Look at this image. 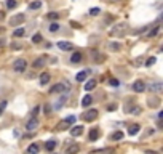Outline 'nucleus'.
<instances>
[{
  "label": "nucleus",
  "instance_id": "nucleus-25",
  "mask_svg": "<svg viewBox=\"0 0 163 154\" xmlns=\"http://www.w3.org/2000/svg\"><path fill=\"white\" fill-rule=\"evenodd\" d=\"M38 151H40V148H38L37 143H32V145H29V148H27V154H38Z\"/></svg>",
  "mask_w": 163,
  "mask_h": 154
},
{
  "label": "nucleus",
  "instance_id": "nucleus-7",
  "mask_svg": "<svg viewBox=\"0 0 163 154\" xmlns=\"http://www.w3.org/2000/svg\"><path fill=\"white\" fill-rule=\"evenodd\" d=\"M96 117H98V111L96 109H90V111H86V114L83 116V120L85 122H93Z\"/></svg>",
  "mask_w": 163,
  "mask_h": 154
},
{
  "label": "nucleus",
  "instance_id": "nucleus-45",
  "mask_svg": "<svg viewBox=\"0 0 163 154\" xmlns=\"http://www.w3.org/2000/svg\"><path fill=\"white\" fill-rule=\"evenodd\" d=\"M107 109H109V111H115V109H117V104H111V106H107Z\"/></svg>",
  "mask_w": 163,
  "mask_h": 154
},
{
  "label": "nucleus",
  "instance_id": "nucleus-42",
  "mask_svg": "<svg viewBox=\"0 0 163 154\" xmlns=\"http://www.w3.org/2000/svg\"><path fill=\"white\" fill-rule=\"evenodd\" d=\"M109 83H111V85H114V87H117V85H118V80H117V79H109Z\"/></svg>",
  "mask_w": 163,
  "mask_h": 154
},
{
  "label": "nucleus",
  "instance_id": "nucleus-48",
  "mask_svg": "<svg viewBox=\"0 0 163 154\" xmlns=\"http://www.w3.org/2000/svg\"><path fill=\"white\" fill-rule=\"evenodd\" d=\"M109 2H120V0H109Z\"/></svg>",
  "mask_w": 163,
  "mask_h": 154
},
{
  "label": "nucleus",
  "instance_id": "nucleus-31",
  "mask_svg": "<svg viewBox=\"0 0 163 154\" xmlns=\"http://www.w3.org/2000/svg\"><path fill=\"white\" fill-rule=\"evenodd\" d=\"M45 148H47V151H53L56 148V141H54V140H50V141L45 143Z\"/></svg>",
  "mask_w": 163,
  "mask_h": 154
},
{
  "label": "nucleus",
  "instance_id": "nucleus-29",
  "mask_svg": "<svg viewBox=\"0 0 163 154\" xmlns=\"http://www.w3.org/2000/svg\"><path fill=\"white\" fill-rule=\"evenodd\" d=\"M109 48H111L112 51H120L121 50V45L118 44V42H111V44H109Z\"/></svg>",
  "mask_w": 163,
  "mask_h": 154
},
{
  "label": "nucleus",
  "instance_id": "nucleus-10",
  "mask_svg": "<svg viewBox=\"0 0 163 154\" xmlns=\"http://www.w3.org/2000/svg\"><path fill=\"white\" fill-rule=\"evenodd\" d=\"M45 64H47V58H45V56H40V58L34 60V63H32V67H34V69H42Z\"/></svg>",
  "mask_w": 163,
  "mask_h": 154
},
{
  "label": "nucleus",
  "instance_id": "nucleus-21",
  "mask_svg": "<svg viewBox=\"0 0 163 154\" xmlns=\"http://www.w3.org/2000/svg\"><path fill=\"white\" fill-rule=\"evenodd\" d=\"M59 18H61V13H58V11H50L48 15H47L48 21H58Z\"/></svg>",
  "mask_w": 163,
  "mask_h": 154
},
{
  "label": "nucleus",
  "instance_id": "nucleus-5",
  "mask_svg": "<svg viewBox=\"0 0 163 154\" xmlns=\"http://www.w3.org/2000/svg\"><path fill=\"white\" fill-rule=\"evenodd\" d=\"M58 48L61 50V51H72L74 50V44H71V42H66V40H61V42H58Z\"/></svg>",
  "mask_w": 163,
  "mask_h": 154
},
{
  "label": "nucleus",
  "instance_id": "nucleus-44",
  "mask_svg": "<svg viewBox=\"0 0 163 154\" xmlns=\"http://www.w3.org/2000/svg\"><path fill=\"white\" fill-rule=\"evenodd\" d=\"M71 26H72V27H75V29H78V27H80V24H78V23H75V21H71Z\"/></svg>",
  "mask_w": 163,
  "mask_h": 154
},
{
  "label": "nucleus",
  "instance_id": "nucleus-35",
  "mask_svg": "<svg viewBox=\"0 0 163 154\" xmlns=\"http://www.w3.org/2000/svg\"><path fill=\"white\" fill-rule=\"evenodd\" d=\"M88 13H90L91 16H98L99 13H101V8H98V7H93V8H90V11H88Z\"/></svg>",
  "mask_w": 163,
  "mask_h": 154
},
{
  "label": "nucleus",
  "instance_id": "nucleus-11",
  "mask_svg": "<svg viewBox=\"0 0 163 154\" xmlns=\"http://www.w3.org/2000/svg\"><path fill=\"white\" fill-rule=\"evenodd\" d=\"M82 60H83V55H82L80 51H74V53L71 55V63H72V64H78Z\"/></svg>",
  "mask_w": 163,
  "mask_h": 154
},
{
  "label": "nucleus",
  "instance_id": "nucleus-26",
  "mask_svg": "<svg viewBox=\"0 0 163 154\" xmlns=\"http://www.w3.org/2000/svg\"><path fill=\"white\" fill-rule=\"evenodd\" d=\"M91 103H93V98H91V95H85L83 98H82V106H83V108L90 106Z\"/></svg>",
  "mask_w": 163,
  "mask_h": 154
},
{
  "label": "nucleus",
  "instance_id": "nucleus-14",
  "mask_svg": "<svg viewBox=\"0 0 163 154\" xmlns=\"http://www.w3.org/2000/svg\"><path fill=\"white\" fill-rule=\"evenodd\" d=\"M82 133H83V127H82V125H74V127H71V135L72 136H80Z\"/></svg>",
  "mask_w": 163,
  "mask_h": 154
},
{
  "label": "nucleus",
  "instance_id": "nucleus-30",
  "mask_svg": "<svg viewBox=\"0 0 163 154\" xmlns=\"http://www.w3.org/2000/svg\"><path fill=\"white\" fill-rule=\"evenodd\" d=\"M5 5H7L8 10H13V8H16V7H18V0H7Z\"/></svg>",
  "mask_w": 163,
  "mask_h": 154
},
{
  "label": "nucleus",
  "instance_id": "nucleus-6",
  "mask_svg": "<svg viewBox=\"0 0 163 154\" xmlns=\"http://www.w3.org/2000/svg\"><path fill=\"white\" fill-rule=\"evenodd\" d=\"M133 92H136V93L146 92V83H144V80H136L133 83Z\"/></svg>",
  "mask_w": 163,
  "mask_h": 154
},
{
  "label": "nucleus",
  "instance_id": "nucleus-40",
  "mask_svg": "<svg viewBox=\"0 0 163 154\" xmlns=\"http://www.w3.org/2000/svg\"><path fill=\"white\" fill-rule=\"evenodd\" d=\"M67 127H69V124H66V122L62 120V122H61V124L58 125V130H66Z\"/></svg>",
  "mask_w": 163,
  "mask_h": 154
},
{
  "label": "nucleus",
  "instance_id": "nucleus-47",
  "mask_svg": "<svg viewBox=\"0 0 163 154\" xmlns=\"http://www.w3.org/2000/svg\"><path fill=\"white\" fill-rule=\"evenodd\" d=\"M3 18H5V13H3V11H2V10H0V21H2V19H3Z\"/></svg>",
  "mask_w": 163,
  "mask_h": 154
},
{
  "label": "nucleus",
  "instance_id": "nucleus-27",
  "mask_svg": "<svg viewBox=\"0 0 163 154\" xmlns=\"http://www.w3.org/2000/svg\"><path fill=\"white\" fill-rule=\"evenodd\" d=\"M59 29H61V26H59L56 21H51V24L48 26V31H50V32H58Z\"/></svg>",
  "mask_w": 163,
  "mask_h": 154
},
{
  "label": "nucleus",
  "instance_id": "nucleus-18",
  "mask_svg": "<svg viewBox=\"0 0 163 154\" xmlns=\"http://www.w3.org/2000/svg\"><path fill=\"white\" fill-rule=\"evenodd\" d=\"M158 32H160V26H154V29H149V31H147L146 39H152V37H155Z\"/></svg>",
  "mask_w": 163,
  "mask_h": 154
},
{
  "label": "nucleus",
  "instance_id": "nucleus-4",
  "mask_svg": "<svg viewBox=\"0 0 163 154\" xmlns=\"http://www.w3.org/2000/svg\"><path fill=\"white\" fill-rule=\"evenodd\" d=\"M24 21H26V15H24V13H18V15L10 18V26H19Z\"/></svg>",
  "mask_w": 163,
  "mask_h": 154
},
{
  "label": "nucleus",
  "instance_id": "nucleus-41",
  "mask_svg": "<svg viewBox=\"0 0 163 154\" xmlns=\"http://www.w3.org/2000/svg\"><path fill=\"white\" fill-rule=\"evenodd\" d=\"M38 113H40V106H35V108L32 109V116H34V117H37V114H38Z\"/></svg>",
  "mask_w": 163,
  "mask_h": 154
},
{
  "label": "nucleus",
  "instance_id": "nucleus-2",
  "mask_svg": "<svg viewBox=\"0 0 163 154\" xmlns=\"http://www.w3.org/2000/svg\"><path fill=\"white\" fill-rule=\"evenodd\" d=\"M146 90H149L151 93H160L163 90V83L161 82H151L149 85H146Z\"/></svg>",
  "mask_w": 163,
  "mask_h": 154
},
{
  "label": "nucleus",
  "instance_id": "nucleus-3",
  "mask_svg": "<svg viewBox=\"0 0 163 154\" xmlns=\"http://www.w3.org/2000/svg\"><path fill=\"white\" fill-rule=\"evenodd\" d=\"M126 31V24L125 23H120L117 26H114L112 29H111V35H123Z\"/></svg>",
  "mask_w": 163,
  "mask_h": 154
},
{
  "label": "nucleus",
  "instance_id": "nucleus-39",
  "mask_svg": "<svg viewBox=\"0 0 163 154\" xmlns=\"http://www.w3.org/2000/svg\"><path fill=\"white\" fill-rule=\"evenodd\" d=\"M7 100H3V101H0V114H2L3 113V111H5V108H7Z\"/></svg>",
  "mask_w": 163,
  "mask_h": 154
},
{
  "label": "nucleus",
  "instance_id": "nucleus-20",
  "mask_svg": "<svg viewBox=\"0 0 163 154\" xmlns=\"http://www.w3.org/2000/svg\"><path fill=\"white\" fill-rule=\"evenodd\" d=\"M50 79H51V76L48 72H42V76H40V79H38L40 85H47V83L50 82Z\"/></svg>",
  "mask_w": 163,
  "mask_h": 154
},
{
  "label": "nucleus",
  "instance_id": "nucleus-33",
  "mask_svg": "<svg viewBox=\"0 0 163 154\" xmlns=\"http://www.w3.org/2000/svg\"><path fill=\"white\" fill-rule=\"evenodd\" d=\"M121 138H123V133H121V132H115V133L111 135V140H112V141H118V140H121Z\"/></svg>",
  "mask_w": 163,
  "mask_h": 154
},
{
  "label": "nucleus",
  "instance_id": "nucleus-17",
  "mask_svg": "<svg viewBox=\"0 0 163 154\" xmlns=\"http://www.w3.org/2000/svg\"><path fill=\"white\" fill-rule=\"evenodd\" d=\"M147 103H149V106H151V108H158L160 106V98L158 96H151L147 100Z\"/></svg>",
  "mask_w": 163,
  "mask_h": 154
},
{
  "label": "nucleus",
  "instance_id": "nucleus-13",
  "mask_svg": "<svg viewBox=\"0 0 163 154\" xmlns=\"http://www.w3.org/2000/svg\"><path fill=\"white\" fill-rule=\"evenodd\" d=\"M91 55H93L94 63H102V61H106V55H101V53H98L96 50H93Z\"/></svg>",
  "mask_w": 163,
  "mask_h": 154
},
{
  "label": "nucleus",
  "instance_id": "nucleus-15",
  "mask_svg": "<svg viewBox=\"0 0 163 154\" xmlns=\"http://www.w3.org/2000/svg\"><path fill=\"white\" fill-rule=\"evenodd\" d=\"M139 130H141L139 124H131L130 129H128V135H130V136H134L136 133H139Z\"/></svg>",
  "mask_w": 163,
  "mask_h": 154
},
{
  "label": "nucleus",
  "instance_id": "nucleus-22",
  "mask_svg": "<svg viewBox=\"0 0 163 154\" xmlns=\"http://www.w3.org/2000/svg\"><path fill=\"white\" fill-rule=\"evenodd\" d=\"M94 87H96V80H94V79H90V80L85 82V90H86V92L94 90Z\"/></svg>",
  "mask_w": 163,
  "mask_h": 154
},
{
  "label": "nucleus",
  "instance_id": "nucleus-1",
  "mask_svg": "<svg viewBox=\"0 0 163 154\" xmlns=\"http://www.w3.org/2000/svg\"><path fill=\"white\" fill-rule=\"evenodd\" d=\"M27 69V61L24 58H18L15 63H13V71L15 72H24Z\"/></svg>",
  "mask_w": 163,
  "mask_h": 154
},
{
  "label": "nucleus",
  "instance_id": "nucleus-46",
  "mask_svg": "<svg viewBox=\"0 0 163 154\" xmlns=\"http://www.w3.org/2000/svg\"><path fill=\"white\" fill-rule=\"evenodd\" d=\"M161 117H163V111H160V113L157 114V119H158V120H161Z\"/></svg>",
  "mask_w": 163,
  "mask_h": 154
},
{
  "label": "nucleus",
  "instance_id": "nucleus-38",
  "mask_svg": "<svg viewBox=\"0 0 163 154\" xmlns=\"http://www.w3.org/2000/svg\"><path fill=\"white\" fill-rule=\"evenodd\" d=\"M147 29H151V26H144L142 29H136V31H134V34H142V32H146Z\"/></svg>",
  "mask_w": 163,
  "mask_h": 154
},
{
  "label": "nucleus",
  "instance_id": "nucleus-16",
  "mask_svg": "<svg viewBox=\"0 0 163 154\" xmlns=\"http://www.w3.org/2000/svg\"><path fill=\"white\" fill-rule=\"evenodd\" d=\"M126 113H131V114H141V108L138 104H131V106H126L125 108Z\"/></svg>",
  "mask_w": 163,
  "mask_h": 154
},
{
  "label": "nucleus",
  "instance_id": "nucleus-24",
  "mask_svg": "<svg viewBox=\"0 0 163 154\" xmlns=\"http://www.w3.org/2000/svg\"><path fill=\"white\" fill-rule=\"evenodd\" d=\"M78 151H80V146L77 143H74V145H71L69 148L66 149V154H77Z\"/></svg>",
  "mask_w": 163,
  "mask_h": 154
},
{
  "label": "nucleus",
  "instance_id": "nucleus-32",
  "mask_svg": "<svg viewBox=\"0 0 163 154\" xmlns=\"http://www.w3.org/2000/svg\"><path fill=\"white\" fill-rule=\"evenodd\" d=\"M40 7H42V2H40V0H35V2L29 3V10H38Z\"/></svg>",
  "mask_w": 163,
  "mask_h": 154
},
{
  "label": "nucleus",
  "instance_id": "nucleus-28",
  "mask_svg": "<svg viewBox=\"0 0 163 154\" xmlns=\"http://www.w3.org/2000/svg\"><path fill=\"white\" fill-rule=\"evenodd\" d=\"M26 35V29L24 27H18V29L13 31V37H24Z\"/></svg>",
  "mask_w": 163,
  "mask_h": 154
},
{
  "label": "nucleus",
  "instance_id": "nucleus-9",
  "mask_svg": "<svg viewBox=\"0 0 163 154\" xmlns=\"http://www.w3.org/2000/svg\"><path fill=\"white\" fill-rule=\"evenodd\" d=\"M37 127H38V120H37V117H32L31 120H27V124H26V130H27V132H34Z\"/></svg>",
  "mask_w": 163,
  "mask_h": 154
},
{
  "label": "nucleus",
  "instance_id": "nucleus-37",
  "mask_svg": "<svg viewBox=\"0 0 163 154\" xmlns=\"http://www.w3.org/2000/svg\"><path fill=\"white\" fill-rule=\"evenodd\" d=\"M75 120H77V117H75V116H67V117L64 119V122H66V124H69V125H71V124H74Z\"/></svg>",
  "mask_w": 163,
  "mask_h": 154
},
{
  "label": "nucleus",
  "instance_id": "nucleus-34",
  "mask_svg": "<svg viewBox=\"0 0 163 154\" xmlns=\"http://www.w3.org/2000/svg\"><path fill=\"white\" fill-rule=\"evenodd\" d=\"M42 40H43V37H42V34H40V32H37V34L32 35V42H34V44H40Z\"/></svg>",
  "mask_w": 163,
  "mask_h": 154
},
{
  "label": "nucleus",
  "instance_id": "nucleus-19",
  "mask_svg": "<svg viewBox=\"0 0 163 154\" xmlns=\"http://www.w3.org/2000/svg\"><path fill=\"white\" fill-rule=\"evenodd\" d=\"M88 74H90V71H80V72L75 76V80H77V82H85L86 77H88Z\"/></svg>",
  "mask_w": 163,
  "mask_h": 154
},
{
  "label": "nucleus",
  "instance_id": "nucleus-43",
  "mask_svg": "<svg viewBox=\"0 0 163 154\" xmlns=\"http://www.w3.org/2000/svg\"><path fill=\"white\" fill-rule=\"evenodd\" d=\"M146 154H160V152H158V151H154V149H147Z\"/></svg>",
  "mask_w": 163,
  "mask_h": 154
},
{
  "label": "nucleus",
  "instance_id": "nucleus-36",
  "mask_svg": "<svg viewBox=\"0 0 163 154\" xmlns=\"http://www.w3.org/2000/svg\"><path fill=\"white\" fill-rule=\"evenodd\" d=\"M155 61H157V58H155V56L147 58V60H146V66H147V67H151V66H154V64H155Z\"/></svg>",
  "mask_w": 163,
  "mask_h": 154
},
{
  "label": "nucleus",
  "instance_id": "nucleus-23",
  "mask_svg": "<svg viewBox=\"0 0 163 154\" xmlns=\"http://www.w3.org/2000/svg\"><path fill=\"white\" fill-rule=\"evenodd\" d=\"M93 154H115V149L114 148H102L98 151H93Z\"/></svg>",
  "mask_w": 163,
  "mask_h": 154
},
{
  "label": "nucleus",
  "instance_id": "nucleus-12",
  "mask_svg": "<svg viewBox=\"0 0 163 154\" xmlns=\"http://www.w3.org/2000/svg\"><path fill=\"white\" fill-rule=\"evenodd\" d=\"M99 129H96V127H94V129H91L90 130V133H88V140H90V141H96V140L99 138Z\"/></svg>",
  "mask_w": 163,
  "mask_h": 154
},
{
  "label": "nucleus",
  "instance_id": "nucleus-8",
  "mask_svg": "<svg viewBox=\"0 0 163 154\" xmlns=\"http://www.w3.org/2000/svg\"><path fill=\"white\" fill-rule=\"evenodd\" d=\"M62 92H67V87L64 85V83H54V85L50 88V93H62Z\"/></svg>",
  "mask_w": 163,
  "mask_h": 154
}]
</instances>
